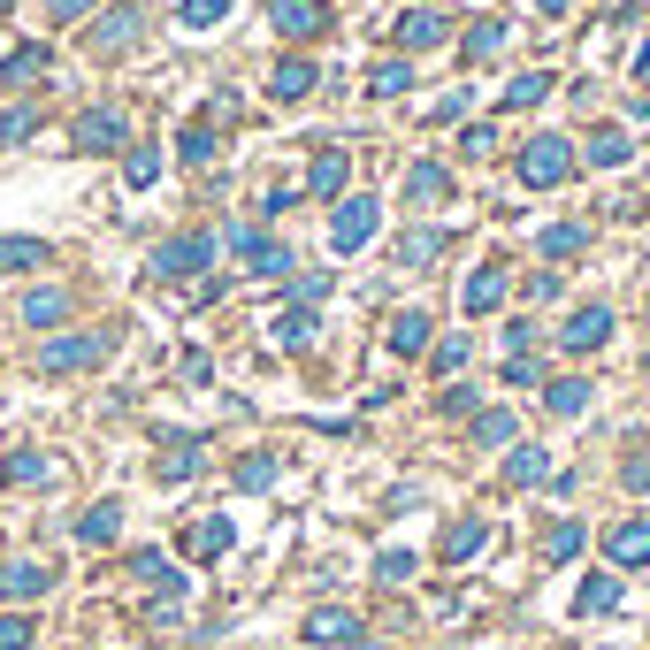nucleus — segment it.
<instances>
[{"label": "nucleus", "instance_id": "nucleus-35", "mask_svg": "<svg viewBox=\"0 0 650 650\" xmlns=\"http://www.w3.org/2000/svg\"><path fill=\"white\" fill-rule=\"evenodd\" d=\"M406 85H414V62H375V69H367V92H375V100H398Z\"/></svg>", "mask_w": 650, "mask_h": 650}, {"label": "nucleus", "instance_id": "nucleus-42", "mask_svg": "<svg viewBox=\"0 0 650 650\" xmlns=\"http://www.w3.org/2000/svg\"><path fill=\"white\" fill-rule=\"evenodd\" d=\"M222 15H230V0H184V8H176V23H184V31H214Z\"/></svg>", "mask_w": 650, "mask_h": 650}, {"label": "nucleus", "instance_id": "nucleus-54", "mask_svg": "<svg viewBox=\"0 0 650 650\" xmlns=\"http://www.w3.org/2000/svg\"><path fill=\"white\" fill-rule=\"evenodd\" d=\"M460 146H467V154H489V146H497V131H489V123H467V131H460Z\"/></svg>", "mask_w": 650, "mask_h": 650}, {"label": "nucleus", "instance_id": "nucleus-29", "mask_svg": "<svg viewBox=\"0 0 650 650\" xmlns=\"http://www.w3.org/2000/svg\"><path fill=\"white\" fill-rule=\"evenodd\" d=\"M131 566H139V582H154V590H162L168 605H184V574H176V566H168L162 551H139V559H131Z\"/></svg>", "mask_w": 650, "mask_h": 650}, {"label": "nucleus", "instance_id": "nucleus-36", "mask_svg": "<svg viewBox=\"0 0 650 650\" xmlns=\"http://www.w3.org/2000/svg\"><path fill=\"white\" fill-rule=\"evenodd\" d=\"M46 582H54V574H46V566H31V559H15V566L0 574V590H8V597H46Z\"/></svg>", "mask_w": 650, "mask_h": 650}, {"label": "nucleus", "instance_id": "nucleus-14", "mask_svg": "<svg viewBox=\"0 0 650 650\" xmlns=\"http://www.w3.org/2000/svg\"><path fill=\"white\" fill-rule=\"evenodd\" d=\"M574 613L582 620H605V613H620V574L605 566V574H582V590H574Z\"/></svg>", "mask_w": 650, "mask_h": 650}, {"label": "nucleus", "instance_id": "nucleus-55", "mask_svg": "<svg viewBox=\"0 0 650 650\" xmlns=\"http://www.w3.org/2000/svg\"><path fill=\"white\" fill-rule=\"evenodd\" d=\"M46 15L54 23H77V15H92V0H46Z\"/></svg>", "mask_w": 650, "mask_h": 650}, {"label": "nucleus", "instance_id": "nucleus-28", "mask_svg": "<svg viewBox=\"0 0 650 650\" xmlns=\"http://www.w3.org/2000/svg\"><path fill=\"white\" fill-rule=\"evenodd\" d=\"M513 437H520V421H513L505 406H489V414H475V444H483V452H513Z\"/></svg>", "mask_w": 650, "mask_h": 650}, {"label": "nucleus", "instance_id": "nucleus-25", "mask_svg": "<svg viewBox=\"0 0 650 650\" xmlns=\"http://www.w3.org/2000/svg\"><path fill=\"white\" fill-rule=\"evenodd\" d=\"M315 307H291V315H276V322H268V337H276V344H284V352H307V344H315Z\"/></svg>", "mask_w": 650, "mask_h": 650}, {"label": "nucleus", "instance_id": "nucleus-27", "mask_svg": "<svg viewBox=\"0 0 650 650\" xmlns=\"http://www.w3.org/2000/svg\"><path fill=\"white\" fill-rule=\"evenodd\" d=\"M452 191V176H444V162H414L406 168V199H421V207H437Z\"/></svg>", "mask_w": 650, "mask_h": 650}, {"label": "nucleus", "instance_id": "nucleus-52", "mask_svg": "<svg viewBox=\"0 0 650 650\" xmlns=\"http://www.w3.org/2000/svg\"><path fill=\"white\" fill-rule=\"evenodd\" d=\"M437 406H444V414H452V421H460V414H475V383H452V390H444V398H437Z\"/></svg>", "mask_w": 650, "mask_h": 650}, {"label": "nucleus", "instance_id": "nucleus-4", "mask_svg": "<svg viewBox=\"0 0 650 650\" xmlns=\"http://www.w3.org/2000/svg\"><path fill=\"white\" fill-rule=\"evenodd\" d=\"M375 230H383V207L352 191V199H337V214H329V253L344 261V253H360V245H367Z\"/></svg>", "mask_w": 650, "mask_h": 650}, {"label": "nucleus", "instance_id": "nucleus-33", "mask_svg": "<svg viewBox=\"0 0 650 650\" xmlns=\"http://www.w3.org/2000/svg\"><path fill=\"white\" fill-rule=\"evenodd\" d=\"M46 475H54L46 452H8V460H0V483L8 489H31V483H46Z\"/></svg>", "mask_w": 650, "mask_h": 650}, {"label": "nucleus", "instance_id": "nucleus-3", "mask_svg": "<svg viewBox=\"0 0 650 650\" xmlns=\"http://www.w3.org/2000/svg\"><path fill=\"white\" fill-rule=\"evenodd\" d=\"M520 184H528V191H551V184H566V176H574V146H566V139H551V131H543V139H528V146H520Z\"/></svg>", "mask_w": 650, "mask_h": 650}, {"label": "nucleus", "instance_id": "nucleus-24", "mask_svg": "<svg viewBox=\"0 0 650 650\" xmlns=\"http://www.w3.org/2000/svg\"><path fill=\"white\" fill-rule=\"evenodd\" d=\"M268 92H276L284 108H291V100H307V92H315V62H299V54H291V62H276V77H268Z\"/></svg>", "mask_w": 650, "mask_h": 650}, {"label": "nucleus", "instance_id": "nucleus-13", "mask_svg": "<svg viewBox=\"0 0 650 650\" xmlns=\"http://www.w3.org/2000/svg\"><path fill=\"white\" fill-rule=\"evenodd\" d=\"M444 38H452V23H444L437 8H406V15H398V46H406V54H429V46H444Z\"/></svg>", "mask_w": 650, "mask_h": 650}, {"label": "nucleus", "instance_id": "nucleus-59", "mask_svg": "<svg viewBox=\"0 0 650 650\" xmlns=\"http://www.w3.org/2000/svg\"><path fill=\"white\" fill-rule=\"evenodd\" d=\"M643 367H650V352H643Z\"/></svg>", "mask_w": 650, "mask_h": 650}, {"label": "nucleus", "instance_id": "nucleus-40", "mask_svg": "<svg viewBox=\"0 0 650 650\" xmlns=\"http://www.w3.org/2000/svg\"><path fill=\"white\" fill-rule=\"evenodd\" d=\"M497 46H505V23H497V15H483V23H475V31L460 38V54H467V62H489Z\"/></svg>", "mask_w": 650, "mask_h": 650}, {"label": "nucleus", "instance_id": "nucleus-56", "mask_svg": "<svg viewBox=\"0 0 650 650\" xmlns=\"http://www.w3.org/2000/svg\"><path fill=\"white\" fill-rule=\"evenodd\" d=\"M636 85H650V38H643V54H636Z\"/></svg>", "mask_w": 650, "mask_h": 650}, {"label": "nucleus", "instance_id": "nucleus-41", "mask_svg": "<svg viewBox=\"0 0 650 650\" xmlns=\"http://www.w3.org/2000/svg\"><path fill=\"white\" fill-rule=\"evenodd\" d=\"M176 162L207 168V162H214V131H207V123H184V139H176Z\"/></svg>", "mask_w": 650, "mask_h": 650}, {"label": "nucleus", "instance_id": "nucleus-50", "mask_svg": "<svg viewBox=\"0 0 650 650\" xmlns=\"http://www.w3.org/2000/svg\"><path fill=\"white\" fill-rule=\"evenodd\" d=\"M322 291H329V276H322V268H307V276H291V299H299V307H315Z\"/></svg>", "mask_w": 650, "mask_h": 650}, {"label": "nucleus", "instance_id": "nucleus-12", "mask_svg": "<svg viewBox=\"0 0 650 650\" xmlns=\"http://www.w3.org/2000/svg\"><path fill=\"white\" fill-rule=\"evenodd\" d=\"M199 460H207V437H199V429H176V437H168V452H162V483L168 489L191 483V475H199Z\"/></svg>", "mask_w": 650, "mask_h": 650}, {"label": "nucleus", "instance_id": "nucleus-44", "mask_svg": "<svg viewBox=\"0 0 650 650\" xmlns=\"http://www.w3.org/2000/svg\"><path fill=\"white\" fill-rule=\"evenodd\" d=\"M429 360H437V375H460V367H467V337H437Z\"/></svg>", "mask_w": 650, "mask_h": 650}, {"label": "nucleus", "instance_id": "nucleus-51", "mask_svg": "<svg viewBox=\"0 0 650 650\" xmlns=\"http://www.w3.org/2000/svg\"><path fill=\"white\" fill-rule=\"evenodd\" d=\"M536 352V329L528 322H505V360H528Z\"/></svg>", "mask_w": 650, "mask_h": 650}, {"label": "nucleus", "instance_id": "nucleus-32", "mask_svg": "<svg viewBox=\"0 0 650 650\" xmlns=\"http://www.w3.org/2000/svg\"><path fill=\"white\" fill-rule=\"evenodd\" d=\"M582 543H590V528H582V520H551L543 559H551V566H566V559H582Z\"/></svg>", "mask_w": 650, "mask_h": 650}, {"label": "nucleus", "instance_id": "nucleus-11", "mask_svg": "<svg viewBox=\"0 0 650 650\" xmlns=\"http://www.w3.org/2000/svg\"><path fill=\"white\" fill-rule=\"evenodd\" d=\"M344 184H352V154H344V146H315L307 191H315V199H344Z\"/></svg>", "mask_w": 650, "mask_h": 650}, {"label": "nucleus", "instance_id": "nucleus-34", "mask_svg": "<svg viewBox=\"0 0 650 650\" xmlns=\"http://www.w3.org/2000/svg\"><path fill=\"white\" fill-rule=\"evenodd\" d=\"M437 253H444V230H406L398 238V268H429Z\"/></svg>", "mask_w": 650, "mask_h": 650}, {"label": "nucleus", "instance_id": "nucleus-20", "mask_svg": "<svg viewBox=\"0 0 650 650\" xmlns=\"http://www.w3.org/2000/svg\"><path fill=\"white\" fill-rule=\"evenodd\" d=\"M46 69H54V54L31 38V46H8V62H0V85H15V92H23V85H31V77H46Z\"/></svg>", "mask_w": 650, "mask_h": 650}, {"label": "nucleus", "instance_id": "nucleus-47", "mask_svg": "<svg viewBox=\"0 0 650 650\" xmlns=\"http://www.w3.org/2000/svg\"><path fill=\"white\" fill-rule=\"evenodd\" d=\"M31 131H38V115H31V108H8V115H0V139H8V146H23Z\"/></svg>", "mask_w": 650, "mask_h": 650}, {"label": "nucleus", "instance_id": "nucleus-17", "mask_svg": "<svg viewBox=\"0 0 650 650\" xmlns=\"http://www.w3.org/2000/svg\"><path fill=\"white\" fill-rule=\"evenodd\" d=\"M115 536H123V505H115V497H100V505H85V513H77V543H92V551H100V543H115Z\"/></svg>", "mask_w": 650, "mask_h": 650}, {"label": "nucleus", "instance_id": "nucleus-46", "mask_svg": "<svg viewBox=\"0 0 650 650\" xmlns=\"http://www.w3.org/2000/svg\"><path fill=\"white\" fill-rule=\"evenodd\" d=\"M31 613H0V650H31Z\"/></svg>", "mask_w": 650, "mask_h": 650}, {"label": "nucleus", "instance_id": "nucleus-48", "mask_svg": "<svg viewBox=\"0 0 650 650\" xmlns=\"http://www.w3.org/2000/svg\"><path fill=\"white\" fill-rule=\"evenodd\" d=\"M505 383H513V390H536V383H543V367H536V352H528V360H505Z\"/></svg>", "mask_w": 650, "mask_h": 650}, {"label": "nucleus", "instance_id": "nucleus-19", "mask_svg": "<svg viewBox=\"0 0 650 650\" xmlns=\"http://www.w3.org/2000/svg\"><path fill=\"white\" fill-rule=\"evenodd\" d=\"M429 315H421V307H406V315H398V322H390V352H398V360H421V352H429V344H437V337H429Z\"/></svg>", "mask_w": 650, "mask_h": 650}, {"label": "nucleus", "instance_id": "nucleus-43", "mask_svg": "<svg viewBox=\"0 0 650 650\" xmlns=\"http://www.w3.org/2000/svg\"><path fill=\"white\" fill-rule=\"evenodd\" d=\"M276 483V452H245L238 460V489H268Z\"/></svg>", "mask_w": 650, "mask_h": 650}, {"label": "nucleus", "instance_id": "nucleus-30", "mask_svg": "<svg viewBox=\"0 0 650 650\" xmlns=\"http://www.w3.org/2000/svg\"><path fill=\"white\" fill-rule=\"evenodd\" d=\"M582 245H590V230H582V222H551V230L536 238V253H543V261H574Z\"/></svg>", "mask_w": 650, "mask_h": 650}, {"label": "nucleus", "instance_id": "nucleus-38", "mask_svg": "<svg viewBox=\"0 0 650 650\" xmlns=\"http://www.w3.org/2000/svg\"><path fill=\"white\" fill-rule=\"evenodd\" d=\"M628 154H636V139H628V131H597V139H590V168H620Z\"/></svg>", "mask_w": 650, "mask_h": 650}, {"label": "nucleus", "instance_id": "nucleus-2", "mask_svg": "<svg viewBox=\"0 0 650 650\" xmlns=\"http://www.w3.org/2000/svg\"><path fill=\"white\" fill-rule=\"evenodd\" d=\"M222 245H230L253 276H291V268H299V261H291V245H276V238H268V230H253V222H230V230H222Z\"/></svg>", "mask_w": 650, "mask_h": 650}, {"label": "nucleus", "instance_id": "nucleus-22", "mask_svg": "<svg viewBox=\"0 0 650 650\" xmlns=\"http://www.w3.org/2000/svg\"><path fill=\"white\" fill-rule=\"evenodd\" d=\"M23 322H31V329H62V322H69V291H54V284L23 291Z\"/></svg>", "mask_w": 650, "mask_h": 650}, {"label": "nucleus", "instance_id": "nucleus-16", "mask_svg": "<svg viewBox=\"0 0 650 650\" xmlns=\"http://www.w3.org/2000/svg\"><path fill=\"white\" fill-rule=\"evenodd\" d=\"M307 643H360V613H344V605H315V613H307Z\"/></svg>", "mask_w": 650, "mask_h": 650}, {"label": "nucleus", "instance_id": "nucleus-8", "mask_svg": "<svg viewBox=\"0 0 650 650\" xmlns=\"http://www.w3.org/2000/svg\"><path fill=\"white\" fill-rule=\"evenodd\" d=\"M139 31H146V8H131V0H123V8H108V15L92 23V54H131V46H139Z\"/></svg>", "mask_w": 650, "mask_h": 650}, {"label": "nucleus", "instance_id": "nucleus-31", "mask_svg": "<svg viewBox=\"0 0 650 650\" xmlns=\"http://www.w3.org/2000/svg\"><path fill=\"white\" fill-rule=\"evenodd\" d=\"M230 543H238V528H230V520H199V528H191V559H207V566H214V559H230Z\"/></svg>", "mask_w": 650, "mask_h": 650}, {"label": "nucleus", "instance_id": "nucleus-18", "mask_svg": "<svg viewBox=\"0 0 650 650\" xmlns=\"http://www.w3.org/2000/svg\"><path fill=\"white\" fill-rule=\"evenodd\" d=\"M505 483L513 489L551 483V452H543V444H513V452H505Z\"/></svg>", "mask_w": 650, "mask_h": 650}, {"label": "nucleus", "instance_id": "nucleus-26", "mask_svg": "<svg viewBox=\"0 0 650 650\" xmlns=\"http://www.w3.org/2000/svg\"><path fill=\"white\" fill-rule=\"evenodd\" d=\"M483 543H489V528H483V520H452V528H444V559H452V566L483 559Z\"/></svg>", "mask_w": 650, "mask_h": 650}, {"label": "nucleus", "instance_id": "nucleus-49", "mask_svg": "<svg viewBox=\"0 0 650 650\" xmlns=\"http://www.w3.org/2000/svg\"><path fill=\"white\" fill-rule=\"evenodd\" d=\"M620 483H628V489H650V444H636V452H628V467H620Z\"/></svg>", "mask_w": 650, "mask_h": 650}, {"label": "nucleus", "instance_id": "nucleus-6", "mask_svg": "<svg viewBox=\"0 0 650 650\" xmlns=\"http://www.w3.org/2000/svg\"><path fill=\"white\" fill-rule=\"evenodd\" d=\"M69 146H77V154H123V146H131L123 108H85V115H77V131H69Z\"/></svg>", "mask_w": 650, "mask_h": 650}, {"label": "nucleus", "instance_id": "nucleus-39", "mask_svg": "<svg viewBox=\"0 0 650 650\" xmlns=\"http://www.w3.org/2000/svg\"><path fill=\"white\" fill-rule=\"evenodd\" d=\"M154 176H162V146H131V154H123V184H131V191H146Z\"/></svg>", "mask_w": 650, "mask_h": 650}, {"label": "nucleus", "instance_id": "nucleus-53", "mask_svg": "<svg viewBox=\"0 0 650 650\" xmlns=\"http://www.w3.org/2000/svg\"><path fill=\"white\" fill-rule=\"evenodd\" d=\"M291 199H299V191H291V184H276V191L261 199V214H268V222H284V214H291Z\"/></svg>", "mask_w": 650, "mask_h": 650}, {"label": "nucleus", "instance_id": "nucleus-58", "mask_svg": "<svg viewBox=\"0 0 650 650\" xmlns=\"http://www.w3.org/2000/svg\"><path fill=\"white\" fill-rule=\"evenodd\" d=\"M8 8H15V0H0V15H8Z\"/></svg>", "mask_w": 650, "mask_h": 650}, {"label": "nucleus", "instance_id": "nucleus-1", "mask_svg": "<svg viewBox=\"0 0 650 650\" xmlns=\"http://www.w3.org/2000/svg\"><path fill=\"white\" fill-rule=\"evenodd\" d=\"M115 352L108 329H69V337H46L38 344V375H77V367H100Z\"/></svg>", "mask_w": 650, "mask_h": 650}, {"label": "nucleus", "instance_id": "nucleus-23", "mask_svg": "<svg viewBox=\"0 0 650 650\" xmlns=\"http://www.w3.org/2000/svg\"><path fill=\"white\" fill-rule=\"evenodd\" d=\"M543 406H551L559 421L590 414V375H559V383H543Z\"/></svg>", "mask_w": 650, "mask_h": 650}, {"label": "nucleus", "instance_id": "nucleus-15", "mask_svg": "<svg viewBox=\"0 0 650 650\" xmlns=\"http://www.w3.org/2000/svg\"><path fill=\"white\" fill-rule=\"evenodd\" d=\"M460 307H467V315H497V307H505V261H483V268L467 276Z\"/></svg>", "mask_w": 650, "mask_h": 650}, {"label": "nucleus", "instance_id": "nucleus-9", "mask_svg": "<svg viewBox=\"0 0 650 650\" xmlns=\"http://www.w3.org/2000/svg\"><path fill=\"white\" fill-rule=\"evenodd\" d=\"M268 23H276V38H322L329 31V0H276Z\"/></svg>", "mask_w": 650, "mask_h": 650}, {"label": "nucleus", "instance_id": "nucleus-10", "mask_svg": "<svg viewBox=\"0 0 650 650\" xmlns=\"http://www.w3.org/2000/svg\"><path fill=\"white\" fill-rule=\"evenodd\" d=\"M559 344H566V352H597V344H613V307H597V299L574 307L566 329H559Z\"/></svg>", "mask_w": 650, "mask_h": 650}, {"label": "nucleus", "instance_id": "nucleus-21", "mask_svg": "<svg viewBox=\"0 0 650 650\" xmlns=\"http://www.w3.org/2000/svg\"><path fill=\"white\" fill-rule=\"evenodd\" d=\"M551 85H559L551 69H520V77L505 85V115H528V108H543V100H551Z\"/></svg>", "mask_w": 650, "mask_h": 650}, {"label": "nucleus", "instance_id": "nucleus-37", "mask_svg": "<svg viewBox=\"0 0 650 650\" xmlns=\"http://www.w3.org/2000/svg\"><path fill=\"white\" fill-rule=\"evenodd\" d=\"M0 268H46V238H0Z\"/></svg>", "mask_w": 650, "mask_h": 650}, {"label": "nucleus", "instance_id": "nucleus-5", "mask_svg": "<svg viewBox=\"0 0 650 650\" xmlns=\"http://www.w3.org/2000/svg\"><path fill=\"white\" fill-rule=\"evenodd\" d=\"M214 253H222V245H214L207 230H184V238H168L162 253H154V276H162V284H184V276H199Z\"/></svg>", "mask_w": 650, "mask_h": 650}, {"label": "nucleus", "instance_id": "nucleus-7", "mask_svg": "<svg viewBox=\"0 0 650 650\" xmlns=\"http://www.w3.org/2000/svg\"><path fill=\"white\" fill-rule=\"evenodd\" d=\"M605 559H613V574L650 566V520H613V528H605Z\"/></svg>", "mask_w": 650, "mask_h": 650}, {"label": "nucleus", "instance_id": "nucleus-45", "mask_svg": "<svg viewBox=\"0 0 650 650\" xmlns=\"http://www.w3.org/2000/svg\"><path fill=\"white\" fill-rule=\"evenodd\" d=\"M375 582H383V590L414 582V551H383V559H375Z\"/></svg>", "mask_w": 650, "mask_h": 650}, {"label": "nucleus", "instance_id": "nucleus-57", "mask_svg": "<svg viewBox=\"0 0 650 650\" xmlns=\"http://www.w3.org/2000/svg\"><path fill=\"white\" fill-rule=\"evenodd\" d=\"M536 8H543V15H566V8H574V0H536Z\"/></svg>", "mask_w": 650, "mask_h": 650}]
</instances>
